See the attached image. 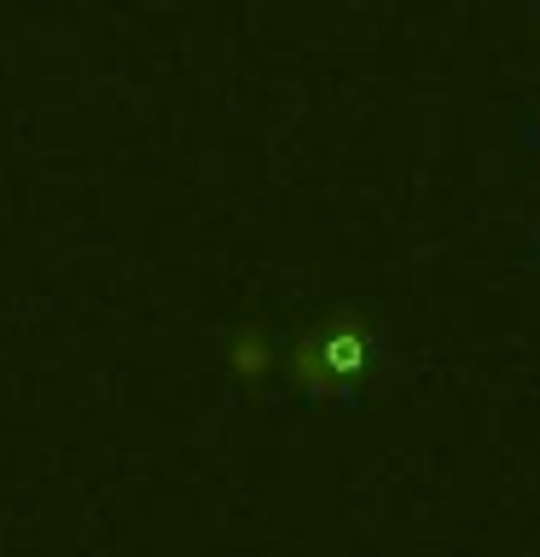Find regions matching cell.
<instances>
[{"label":"cell","mask_w":540,"mask_h":557,"mask_svg":"<svg viewBox=\"0 0 540 557\" xmlns=\"http://www.w3.org/2000/svg\"><path fill=\"white\" fill-rule=\"evenodd\" d=\"M383 372H390V355H383V320L372 308H331L326 320L291 331L279 348V383L308 407L331 412L372 395Z\"/></svg>","instance_id":"6da1fadb"},{"label":"cell","mask_w":540,"mask_h":557,"mask_svg":"<svg viewBox=\"0 0 540 557\" xmlns=\"http://www.w3.org/2000/svg\"><path fill=\"white\" fill-rule=\"evenodd\" d=\"M523 139H529V157H535V191H540V122H529V128H523ZM540 221V215H535Z\"/></svg>","instance_id":"3957f363"},{"label":"cell","mask_w":540,"mask_h":557,"mask_svg":"<svg viewBox=\"0 0 540 557\" xmlns=\"http://www.w3.org/2000/svg\"><path fill=\"white\" fill-rule=\"evenodd\" d=\"M279 348H285V337L268 325H238L233 337H226V372H233L238 389L279 383Z\"/></svg>","instance_id":"7a4b0ae2"}]
</instances>
